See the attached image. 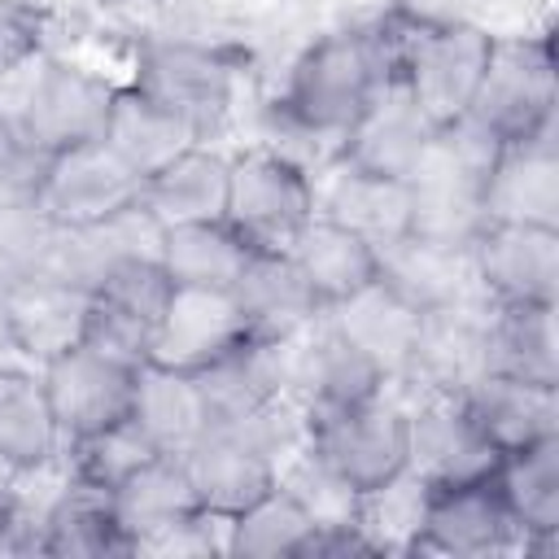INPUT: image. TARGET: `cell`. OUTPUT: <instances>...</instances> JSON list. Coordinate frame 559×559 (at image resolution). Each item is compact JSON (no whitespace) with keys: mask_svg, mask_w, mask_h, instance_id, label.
<instances>
[{"mask_svg":"<svg viewBox=\"0 0 559 559\" xmlns=\"http://www.w3.org/2000/svg\"><path fill=\"white\" fill-rule=\"evenodd\" d=\"M411 31L397 26L389 13L362 26L328 31L314 44L301 48V57L288 66L284 92L275 96V118L284 131L306 140H332L354 127V118L367 109L380 83L397 79L406 57Z\"/></svg>","mask_w":559,"mask_h":559,"instance_id":"obj_1","label":"cell"},{"mask_svg":"<svg viewBox=\"0 0 559 559\" xmlns=\"http://www.w3.org/2000/svg\"><path fill=\"white\" fill-rule=\"evenodd\" d=\"M498 153H502V144L472 118L437 127L419 166L406 175L411 231L454 245V249H472V240L489 227L485 179H489Z\"/></svg>","mask_w":559,"mask_h":559,"instance_id":"obj_2","label":"cell"},{"mask_svg":"<svg viewBox=\"0 0 559 559\" xmlns=\"http://www.w3.org/2000/svg\"><path fill=\"white\" fill-rule=\"evenodd\" d=\"M306 459L367 498L411 472V411L371 397L341 411H306Z\"/></svg>","mask_w":559,"mask_h":559,"instance_id":"obj_3","label":"cell"},{"mask_svg":"<svg viewBox=\"0 0 559 559\" xmlns=\"http://www.w3.org/2000/svg\"><path fill=\"white\" fill-rule=\"evenodd\" d=\"M275 411L280 402L249 419H214L179 454L205 515L231 520L280 485L275 454L284 445V428L275 424Z\"/></svg>","mask_w":559,"mask_h":559,"instance_id":"obj_4","label":"cell"},{"mask_svg":"<svg viewBox=\"0 0 559 559\" xmlns=\"http://www.w3.org/2000/svg\"><path fill=\"white\" fill-rule=\"evenodd\" d=\"M476 127L498 144H520L555 131V48L550 35L493 39L480 87L467 105Z\"/></svg>","mask_w":559,"mask_h":559,"instance_id":"obj_5","label":"cell"},{"mask_svg":"<svg viewBox=\"0 0 559 559\" xmlns=\"http://www.w3.org/2000/svg\"><path fill=\"white\" fill-rule=\"evenodd\" d=\"M314 214H319V188L301 162L275 148H253L231 157V188L223 218L245 236L253 253H284Z\"/></svg>","mask_w":559,"mask_h":559,"instance_id":"obj_6","label":"cell"},{"mask_svg":"<svg viewBox=\"0 0 559 559\" xmlns=\"http://www.w3.org/2000/svg\"><path fill=\"white\" fill-rule=\"evenodd\" d=\"M26 83L13 100V109L4 114L13 127H22L39 148L61 153L87 140H100L109 105H114V87L70 61H35V70H22Z\"/></svg>","mask_w":559,"mask_h":559,"instance_id":"obj_7","label":"cell"},{"mask_svg":"<svg viewBox=\"0 0 559 559\" xmlns=\"http://www.w3.org/2000/svg\"><path fill=\"white\" fill-rule=\"evenodd\" d=\"M231 61L227 52L197 39H157L140 52L131 87L166 105L197 140H205L231 109Z\"/></svg>","mask_w":559,"mask_h":559,"instance_id":"obj_8","label":"cell"},{"mask_svg":"<svg viewBox=\"0 0 559 559\" xmlns=\"http://www.w3.org/2000/svg\"><path fill=\"white\" fill-rule=\"evenodd\" d=\"M489 48L493 35L476 22H459L445 31H411L397 79L432 127H450L467 114L489 66Z\"/></svg>","mask_w":559,"mask_h":559,"instance_id":"obj_9","label":"cell"},{"mask_svg":"<svg viewBox=\"0 0 559 559\" xmlns=\"http://www.w3.org/2000/svg\"><path fill=\"white\" fill-rule=\"evenodd\" d=\"M472 284L489 306H555L559 301V227L489 223L472 249Z\"/></svg>","mask_w":559,"mask_h":559,"instance_id":"obj_10","label":"cell"},{"mask_svg":"<svg viewBox=\"0 0 559 559\" xmlns=\"http://www.w3.org/2000/svg\"><path fill=\"white\" fill-rule=\"evenodd\" d=\"M140 367H127L92 345H70L57 358L39 362V384L52 406V419L66 441L100 432L109 424H122L131 415V393H135Z\"/></svg>","mask_w":559,"mask_h":559,"instance_id":"obj_11","label":"cell"},{"mask_svg":"<svg viewBox=\"0 0 559 559\" xmlns=\"http://www.w3.org/2000/svg\"><path fill=\"white\" fill-rule=\"evenodd\" d=\"M140 192L144 179L105 140H87L52 153L39 188V205L57 227H87L118 210L140 205Z\"/></svg>","mask_w":559,"mask_h":559,"instance_id":"obj_12","label":"cell"},{"mask_svg":"<svg viewBox=\"0 0 559 559\" xmlns=\"http://www.w3.org/2000/svg\"><path fill=\"white\" fill-rule=\"evenodd\" d=\"M493 476L463 480V485H424V511H419V533H415L411 550L502 555V550L520 546V528H515Z\"/></svg>","mask_w":559,"mask_h":559,"instance_id":"obj_13","label":"cell"},{"mask_svg":"<svg viewBox=\"0 0 559 559\" xmlns=\"http://www.w3.org/2000/svg\"><path fill=\"white\" fill-rule=\"evenodd\" d=\"M249 336V323L231 297V288H179L170 293L153 345H148V367L183 371L197 376L227 349H236Z\"/></svg>","mask_w":559,"mask_h":559,"instance_id":"obj_14","label":"cell"},{"mask_svg":"<svg viewBox=\"0 0 559 559\" xmlns=\"http://www.w3.org/2000/svg\"><path fill=\"white\" fill-rule=\"evenodd\" d=\"M432 135H437V127L411 100V92L402 87V79H389V83L376 87V96L367 100V109L341 135L336 162L341 166H354V170H367V175L406 179L419 166V157L432 144Z\"/></svg>","mask_w":559,"mask_h":559,"instance_id":"obj_15","label":"cell"},{"mask_svg":"<svg viewBox=\"0 0 559 559\" xmlns=\"http://www.w3.org/2000/svg\"><path fill=\"white\" fill-rule=\"evenodd\" d=\"M502 454L480 432L463 397L432 393L411 415V472L424 485H463V480H489L498 472Z\"/></svg>","mask_w":559,"mask_h":559,"instance_id":"obj_16","label":"cell"},{"mask_svg":"<svg viewBox=\"0 0 559 559\" xmlns=\"http://www.w3.org/2000/svg\"><path fill=\"white\" fill-rule=\"evenodd\" d=\"M485 218L489 223H533L559 227V144L555 131L502 144L485 179Z\"/></svg>","mask_w":559,"mask_h":559,"instance_id":"obj_17","label":"cell"},{"mask_svg":"<svg viewBox=\"0 0 559 559\" xmlns=\"http://www.w3.org/2000/svg\"><path fill=\"white\" fill-rule=\"evenodd\" d=\"M376 280L389 293H397L406 306H415L419 314L459 306L476 288L467 249L428 240L419 231H406V236L376 249Z\"/></svg>","mask_w":559,"mask_h":559,"instance_id":"obj_18","label":"cell"},{"mask_svg":"<svg viewBox=\"0 0 559 559\" xmlns=\"http://www.w3.org/2000/svg\"><path fill=\"white\" fill-rule=\"evenodd\" d=\"M114 507H118V520L127 524V533L135 537V550L162 546L175 533H188L205 520L179 454H153L144 467H135L114 489Z\"/></svg>","mask_w":559,"mask_h":559,"instance_id":"obj_19","label":"cell"},{"mask_svg":"<svg viewBox=\"0 0 559 559\" xmlns=\"http://www.w3.org/2000/svg\"><path fill=\"white\" fill-rule=\"evenodd\" d=\"M231 297L249 323V336L271 341V345H293L323 314L319 297L310 293V284L301 280L288 253H253Z\"/></svg>","mask_w":559,"mask_h":559,"instance_id":"obj_20","label":"cell"},{"mask_svg":"<svg viewBox=\"0 0 559 559\" xmlns=\"http://www.w3.org/2000/svg\"><path fill=\"white\" fill-rule=\"evenodd\" d=\"M411 376L424 380L428 393H445V397H463L476 380H485L489 376L485 301L480 306L459 301V306L424 314L415 358H411Z\"/></svg>","mask_w":559,"mask_h":559,"instance_id":"obj_21","label":"cell"},{"mask_svg":"<svg viewBox=\"0 0 559 559\" xmlns=\"http://www.w3.org/2000/svg\"><path fill=\"white\" fill-rule=\"evenodd\" d=\"M323 323L336 328L345 341H354L384 371V380L411 376V358H415V341H419L424 314L415 306H406L397 293H389L380 280H371L354 297L328 306Z\"/></svg>","mask_w":559,"mask_h":559,"instance_id":"obj_22","label":"cell"},{"mask_svg":"<svg viewBox=\"0 0 559 559\" xmlns=\"http://www.w3.org/2000/svg\"><path fill=\"white\" fill-rule=\"evenodd\" d=\"M157 249H162V223L144 205H131L87 227H61L52 275L92 293L114 266L131 258H157Z\"/></svg>","mask_w":559,"mask_h":559,"instance_id":"obj_23","label":"cell"},{"mask_svg":"<svg viewBox=\"0 0 559 559\" xmlns=\"http://www.w3.org/2000/svg\"><path fill=\"white\" fill-rule=\"evenodd\" d=\"M39 555L114 559V555H140V550H135V537L127 533V524L118 520L114 493L70 476L66 493L39 520Z\"/></svg>","mask_w":559,"mask_h":559,"instance_id":"obj_24","label":"cell"},{"mask_svg":"<svg viewBox=\"0 0 559 559\" xmlns=\"http://www.w3.org/2000/svg\"><path fill=\"white\" fill-rule=\"evenodd\" d=\"M227 188H231V157H223L205 144H188L183 153H175L166 166H157L144 179L140 205L162 227L201 223V218H223Z\"/></svg>","mask_w":559,"mask_h":559,"instance_id":"obj_25","label":"cell"},{"mask_svg":"<svg viewBox=\"0 0 559 559\" xmlns=\"http://www.w3.org/2000/svg\"><path fill=\"white\" fill-rule=\"evenodd\" d=\"M284 349L288 345L245 336L236 349H227L205 371H197L201 397L210 406V424L214 419H249V415L275 406L284 393V380H288Z\"/></svg>","mask_w":559,"mask_h":559,"instance_id":"obj_26","label":"cell"},{"mask_svg":"<svg viewBox=\"0 0 559 559\" xmlns=\"http://www.w3.org/2000/svg\"><path fill=\"white\" fill-rule=\"evenodd\" d=\"M463 406L498 445V454H515L542 437H559V389L546 384L485 376L463 393Z\"/></svg>","mask_w":559,"mask_h":559,"instance_id":"obj_27","label":"cell"},{"mask_svg":"<svg viewBox=\"0 0 559 559\" xmlns=\"http://www.w3.org/2000/svg\"><path fill=\"white\" fill-rule=\"evenodd\" d=\"M4 306H9V328L22 358L48 362L61 349L83 341L87 293L61 275H39L31 284L4 288Z\"/></svg>","mask_w":559,"mask_h":559,"instance_id":"obj_28","label":"cell"},{"mask_svg":"<svg viewBox=\"0 0 559 559\" xmlns=\"http://www.w3.org/2000/svg\"><path fill=\"white\" fill-rule=\"evenodd\" d=\"M485 358L489 376L559 389V332L555 306H489L485 301Z\"/></svg>","mask_w":559,"mask_h":559,"instance_id":"obj_29","label":"cell"},{"mask_svg":"<svg viewBox=\"0 0 559 559\" xmlns=\"http://www.w3.org/2000/svg\"><path fill=\"white\" fill-rule=\"evenodd\" d=\"M323 323V314H319ZM288 376L301 384L306 393V411H341V406H358L384 393V371L354 345L345 341L336 328H319V336L288 362Z\"/></svg>","mask_w":559,"mask_h":559,"instance_id":"obj_30","label":"cell"},{"mask_svg":"<svg viewBox=\"0 0 559 559\" xmlns=\"http://www.w3.org/2000/svg\"><path fill=\"white\" fill-rule=\"evenodd\" d=\"M284 253L293 258V266L301 271V280L310 284L323 310L376 280V245H367L362 236L345 231L323 214H314Z\"/></svg>","mask_w":559,"mask_h":559,"instance_id":"obj_31","label":"cell"},{"mask_svg":"<svg viewBox=\"0 0 559 559\" xmlns=\"http://www.w3.org/2000/svg\"><path fill=\"white\" fill-rule=\"evenodd\" d=\"M144 441L157 454H183L205 428H210V406L201 397L197 376L166 371V367H140L135 393H131V415H127Z\"/></svg>","mask_w":559,"mask_h":559,"instance_id":"obj_32","label":"cell"},{"mask_svg":"<svg viewBox=\"0 0 559 559\" xmlns=\"http://www.w3.org/2000/svg\"><path fill=\"white\" fill-rule=\"evenodd\" d=\"M249 258H253V249L227 218L162 227L157 262L170 275V284H179V288H236Z\"/></svg>","mask_w":559,"mask_h":559,"instance_id":"obj_33","label":"cell"},{"mask_svg":"<svg viewBox=\"0 0 559 559\" xmlns=\"http://www.w3.org/2000/svg\"><path fill=\"white\" fill-rule=\"evenodd\" d=\"M498 493L520 528V546L559 537V437H542L498 463Z\"/></svg>","mask_w":559,"mask_h":559,"instance_id":"obj_34","label":"cell"},{"mask_svg":"<svg viewBox=\"0 0 559 559\" xmlns=\"http://www.w3.org/2000/svg\"><path fill=\"white\" fill-rule=\"evenodd\" d=\"M319 214L380 249L411 231V192H406V179H384V175L341 166L328 192L319 197Z\"/></svg>","mask_w":559,"mask_h":559,"instance_id":"obj_35","label":"cell"},{"mask_svg":"<svg viewBox=\"0 0 559 559\" xmlns=\"http://www.w3.org/2000/svg\"><path fill=\"white\" fill-rule=\"evenodd\" d=\"M100 140L140 175L148 179L157 166H166L175 153H183L188 144H197V135L153 96H144L140 87H114V105L105 118Z\"/></svg>","mask_w":559,"mask_h":559,"instance_id":"obj_36","label":"cell"},{"mask_svg":"<svg viewBox=\"0 0 559 559\" xmlns=\"http://www.w3.org/2000/svg\"><path fill=\"white\" fill-rule=\"evenodd\" d=\"M61 445L66 437L52 419L39 376L4 367L0 371V463L13 472H35L52 463Z\"/></svg>","mask_w":559,"mask_h":559,"instance_id":"obj_37","label":"cell"},{"mask_svg":"<svg viewBox=\"0 0 559 559\" xmlns=\"http://www.w3.org/2000/svg\"><path fill=\"white\" fill-rule=\"evenodd\" d=\"M223 528H227L223 550L236 559H297L306 533L314 528V515L297 502L293 489L275 485L266 498L223 520Z\"/></svg>","mask_w":559,"mask_h":559,"instance_id":"obj_38","label":"cell"},{"mask_svg":"<svg viewBox=\"0 0 559 559\" xmlns=\"http://www.w3.org/2000/svg\"><path fill=\"white\" fill-rule=\"evenodd\" d=\"M61 227L39 201H0V293L52 275Z\"/></svg>","mask_w":559,"mask_h":559,"instance_id":"obj_39","label":"cell"},{"mask_svg":"<svg viewBox=\"0 0 559 559\" xmlns=\"http://www.w3.org/2000/svg\"><path fill=\"white\" fill-rule=\"evenodd\" d=\"M70 450V476L74 480H87V485H100V489H118L135 467H144L157 450L144 441V432L122 419V424H109L100 432H87V437H74L66 441Z\"/></svg>","mask_w":559,"mask_h":559,"instance_id":"obj_40","label":"cell"},{"mask_svg":"<svg viewBox=\"0 0 559 559\" xmlns=\"http://www.w3.org/2000/svg\"><path fill=\"white\" fill-rule=\"evenodd\" d=\"M52 153L0 114V201H39Z\"/></svg>","mask_w":559,"mask_h":559,"instance_id":"obj_41","label":"cell"},{"mask_svg":"<svg viewBox=\"0 0 559 559\" xmlns=\"http://www.w3.org/2000/svg\"><path fill=\"white\" fill-rule=\"evenodd\" d=\"M44 13L26 0H0V79L22 74L39 61L44 48Z\"/></svg>","mask_w":559,"mask_h":559,"instance_id":"obj_42","label":"cell"},{"mask_svg":"<svg viewBox=\"0 0 559 559\" xmlns=\"http://www.w3.org/2000/svg\"><path fill=\"white\" fill-rule=\"evenodd\" d=\"M358 555H384L358 520H319L297 550V559H358Z\"/></svg>","mask_w":559,"mask_h":559,"instance_id":"obj_43","label":"cell"},{"mask_svg":"<svg viewBox=\"0 0 559 559\" xmlns=\"http://www.w3.org/2000/svg\"><path fill=\"white\" fill-rule=\"evenodd\" d=\"M384 13L406 31H445L472 22V0H389Z\"/></svg>","mask_w":559,"mask_h":559,"instance_id":"obj_44","label":"cell"},{"mask_svg":"<svg viewBox=\"0 0 559 559\" xmlns=\"http://www.w3.org/2000/svg\"><path fill=\"white\" fill-rule=\"evenodd\" d=\"M31 550H39V524H31L22 502L0 489V555H31Z\"/></svg>","mask_w":559,"mask_h":559,"instance_id":"obj_45","label":"cell"}]
</instances>
